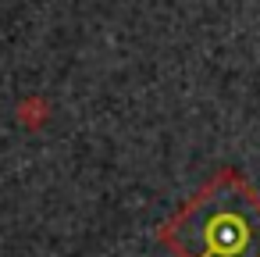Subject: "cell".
<instances>
[{
    "label": "cell",
    "mask_w": 260,
    "mask_h": 257,
    "mask_svg": "<svg viewBox=\"0 0 260 257\" xmlns=\"http://www.w3.org/2000/svg\"><path fill=\"white\" fill-rule=\"evenodd\" d=\"M182 257H260V200L235 182H214L171 225Z\"/></svg>",
    "instance_id": "1"
}]
</instances>
